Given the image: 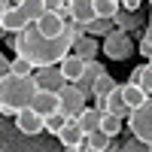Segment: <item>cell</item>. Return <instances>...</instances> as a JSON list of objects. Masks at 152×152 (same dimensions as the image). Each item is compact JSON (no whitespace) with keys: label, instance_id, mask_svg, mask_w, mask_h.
<instances>
[{"label":"cell","instance_id":"cell-1","mask_svg":"<svg viewBox=\"0 0 152 152\" xmlns=\"http://www.w3.org/2000/svg\"><path fill=\"white\" fill-rule=\"evenodd\" d=\"M37 76H15V73H6L0 79V113L9 119L18 116V110L31 107V100L37 94Z\"/></svg>","mask_w":152,"mask_h":152},{"label":"cell","instance_id":"cell-2","mask_svg":"<svg viewBox=\"0 0 152 152\" xmlns=\"http://www.w3.org/2000/svg\"><path fill=\"white\" fill-rule=\"evenodd\" d=\"M128 125H131V134L137 140H140L146 149H152V94L128 116Z\"/></svg>","mask_w":152,"mask_h":152},{"label":"cell","instance_id":"cell-3","mask_svg":"<svg viewBox=\"0 0 152 152\" xmlns=\"http://www.w3.org/2000/svg\"><path fill=\"white\" fill-rule=\"evenodd\" d=\"M100 49L110 61H125L134 52V40H131V31H122V28H113L104 40H100Z\"/></svg>","mask_w":152,"mask_h":152},{"label":"cell","instance_id":"cell-4","mask_svg":"<svg viewBox=\"0 0 152 152\" xmlns=\"http://www.w3.org/2000/svg\"><path fill=\"white\" fill-rule=\"evenodd\" d=\"M58 140H61V146L64 149H79V152H85V149H91L88 146V134L82 131V125L76 122L73 116L67 119V125L58 131Z\"/></svg>","mask_w":152,"mask_h":152},{"label":"cell","instance_id":"cell-5","mask_svg":"<svg viewBox=\"0 0 152 152\" xmlns=\"http://www.w3.org/2000/svg\"><path fill=\"white\" fill-rule=\"evenodd\" d=\"M58 91H61V110H64L67 116H79V113L85 110V97H88V91H82L76 82H64Z\"/></svg>","mask_w":152,"mask_h":152},{"label":"cell","instance_id":"cell-6","mask_svg":"<svg viewBox=\"0 0 152 152\" xmlns=\"http://www.w3.org/2000/svg\"><path fill=\"white\" fill-rule=\"evenodd\" d=\"M67 9H46L40 18H37V31L43 37H58L67 31V18H64Z\"/></svg>","mask_w":152,"mask_h":152},{"label":"cell","instance_id":"cell-7","mask_svg":"<svg viewBox=\"0 0 152 152\" xmlns=\"http://www.w3.org/2000/svg\"><path fill=\"white\" fill-rule=\"evenodd\" d=\"M31 24V18L24 15L21 6H0V28L6 34H21Z\"/></svg>","mask_w":152,"mask_h":152},{"label":"cell","instance_id":"cell-8","mask_svg":"<svg viewBox=\"0 0 152 152\" xmlns=\"http://www.w3.org/2000/svg\"><path fill=\"white\" fill-rule=\"evenodd\" d=\"M15 128L21 131V134H40V131H46V116H40L34 107H24V110H18V116H15Z\"/></svg>","mask_w":152,"mask_h":152},{"label":"cell","instance_id":"cell-9","mask_svg":"<svg viewBox=\"0 0 152 152\" xmlns=\"http://www.w3.org/2000/svg\"><path fill=\"white\" fill-rule=\"evenodd\" d=\"M31 107L40 113V116H49V113L61 110V91H58V88H37Z\"/></svg>","mask_w":152,"mask_h":152},{"label":"cell","instance_id":"cell-10","mask_svg":"<svg viewBox=\"0 0 152 152\" xmlns=\"http://www.w3.org/2000/svg\"><path fill=\"white\" fill-rule=\"evenodd\" d=\"M64 9H67V15H70L73 21H79V24H82V28H85L91 18H97L94 0H67V6H64Z\"/></svg>","mask_w":152,"mask_h":152},{"label":"cell","instance_id":"cell-11","mask_svg":"<svg viewBox=\"0 0 152 152\" xmlns=\"http://www.w3.org/2000/svg\"><path fill=\"white\" fill-rule=\"evenodd\" d=\"M85 64H88V61H85L82 55H76V52H67L64 58L58 61V67H61V73H64L67 82H76V79H79V76L85 73Z\"/></svg>","mask_w":152,"mask_h":152},{"label":"cell","instance_id":"cell-12","mask_svg":"<svg viewBox=\"0 0 152 152\" xmlns=\"http://www.w3.org/2000/svg\"><path fill=\"white\" fill-rule=\"evenodd\" d=\"M34 76H37V85H40V88H61V85L67 82L58 64H46V67H37V70H34Z\"/></svg>","mask_w":152,"mask_h":152},{"label":"cell","instance_id":"cell-13","mask_svg":"<svg viewBox=\"0 0 152 152\" xmlns=\"http://www.w3.org/2000/svg\"><path fill=\"white\" fill-rule=\"evenodd\" d=\"M104 73V64L100 61H94V58H88V64H85V73L76 79V85L82 88V91H88L91 94V88H94V82H97V76Z\"/></svg>","mask_w":152,"mask_h":152},{"label":"cell","instance_id":"cell-14","mask_svg":"<svg viewBox=\"0 0 152 152\" xmlns=\"http://www.w3.org/2000/svg\"><path fill=\"white\" fill-rule=\"evenodd\" d=\"M97 49H100V43H97V37H91V34H82V37H76V40H73V52H76V55H82L85 61H88V58H94V55H97Z\"/></svg>","mask_w":152,"mask_h":152},{"label":"cell","instance_id":"cell-15","mask_svg":"<svg viewBox=\"0 0 152 152\" xmlns=\"http://www.w3.org/2000/svg\"><path fill=\"white\" fill-rule=\"evenodd\" d=\"M107 110H110V113H119L122 119H125V116H131V113H134V110H131L128 104H125V94H122V85H116V88H113V91L107 94Z\"/></svg>","mask_w":152,"mask_h":152},{"label":"cell","instance_id":"cell-16","mask_svg":"<svg viewBox=\"0 0 152 152\" xmlns=\"http://www.w3.org/2000/svg\"><path fill=\"white\" fill-rule=\"evenodd\" d=\"M100 116H104V110H97V107H85L79 116H73L76 122L82 125V131L88 134V131H94V128H100Z\"/></svg>","mask_w":152,"mask_h":152},{"label":"cell","instance_id":"cell-17","mask_svg":"<svg viewBox=\"0 0 152 152\" xmlns=\"http://www.w3.org/2000/svg\"><path fill=\"white\" fill-rule=\"evenodd\" d=\"M122 94H125V104H128L131 110H137V107L149 97V94L143 91V85H137V82H125V85H122Z\"/></svg>","mask_w":152,"mask_h":152},{"label":"cell","instance_id":"cell-18","mask_svg":"<svg viewBox=\"0 0 152 152\" xmlns=\"http://www.w3.org/2000/svg\"><path fill=\"white\" fill-rule=\"evenodd\" d=\"M113 28H116V21H113L110 15H97L85 24V34H91V37H107Z\"/></svg>","mask_w":152,"mask_h":152},{"label":"cell","instance_id":"cell-19","mask_svg":"<svg viewBox=\"0 0 152 152\" xmlns=\"http://www.w3.org/2000/svg\"><path fill=\"white\" fill-rule=\"evenodd\" d=\"M128 82H137V85H143V91H146V94H152V67H149V64H140V67H134Z\"/></svg>","mask_w":152,"mask_h":152},{"label":"cell","instance_id":"cell-20","mask_svg":"<svg viewBox=\"0 0 152 152\" xmlns=\"http://www.w3.org/2000/svg\"><path fill=\"white\" fill-rule=\"evenodd\" d=\"M113 21H116V28H122V31H134L137 24H140V18H137V9H119L116 15H113Z\"/></svg>","mask_w":152,"mask_h":152},{"label":"cell","instance_id":"cell-21","mask_svg":"<svg viewBox=\"0 0 152 152\" xmlns=\"http://www.w3.org/2000/svg\"><path fill=\"white\" fill-rule=\"evenodd\" d=\"M116 85H119V82L113 79V76H110L107 70H104V73L97 76V82H94V88H91V97H107V94H110V91H113V88H116Z\"/></svg>","mask_w":152,"mask_h":152},{"label":"cell","instance_id":"cell-22","mask_svg":"<svg viewBox=\"0 0 152 152\" xmlns=\"http://www.w3.org/2000/svg\"><path fill=\"white\" fill-rule=\"evenodd\" d=\"M110 140H113V134H107L104 128L88 131V146H91L94 152H104V149H110Z\"/></svg>","mask_w":152,"mask_h":152},{"label":"cell","instance_id":"cell-23","mask_svg":"<svg viewBox=\"0 0 152 152\" xmlns=\"http://www.w3.org/2000/svg\"><path fill=\"white\" fill-rule=\"evenodd\" d=\"M67 119H70V116H67L64 110H55V113H49V116H46V131L58 137V131L67 125Z\"/></svg>","mask_w":152,"mask_h":152},{"label":"cell","instance_id":"cell-24","mask_svg":"<svg viewBox=\"0 0 152 152\" xmlns=\"http://www.w3.org/2000/svg\"><path fill=\"white\" fill-rule=\"evenodd\" d=\"M100 128H104L107 134H113V137H116V134L122 131V116H119V113L104 110V116H100Z\"/></svg>","mask_w":152,"mask_h":152},{"label":"cell","instance_id":"cell-25","mask_svg":"<svg viewBox=\"0 0 152 152\" xmlns=\"http://www.w3.org/2000/svg\"><path fill=\"white\" fill-rule=\"evenodd\" d=\"M18 6L24 9V15H28L31 21H37V18H40V15H43V12L49 9V6H46V0H21V3H18Z\"/></svg>","mask_w":152,"mask_h":152},{"label":"cell","instance_id":"cell-26","mask_svg":"<svg viewBox=\"0 0 152 152\" xmlns=\"http://www.w3.org/2000/svg\"><path fill=\"white\" fill-rule=\"evenodd\" d=\"M37 67H34V61L31 58H24V55H15L12 58V70L9 73H15V76H31Z\"/></svg>","mask_w":152,"mask_h":152},{"label":"cell","instance_id":"cell-27","mask_svg":"<svg viewBox=\"0 0 152 152\" xmlns=\"http://www.w3.org/2000/svg\"><path fill=\"white\" fill-rule=\"evenodd\" d=\"M94 9H97V15H116V12L122 9V0H94Z\"/></svg>","mask_w":152,"mask_h":152},{"label":"cell","instance_id":"cell-28","mask_svg":"<svg viewBox=\"0 0 152 152\" xmlns=\"http://www.w3.org/2000/svg\"><path fill=\"white\" fill-rule=\"evenodd\" d=\"M137 49H140V52H143L146 58L152 55V28H149V31L143 34V40H140V46H137Z\"/></svg>","mask_w":152,"mask_h":152},{"label":"cell","instance_id":"cell-29","mask_svg":"<svg viewBox=\"0 0 152 152\" xmlns=\"http://www.w3.org/2000/svg\"><path fill=\"white\" fill-rule=\"evenodd\" d=\"M9 70H12V61H9V58H6L3 52H0V79H3V76H6Z\"/></svg>","mask_w":152,"mask_h":152},{"label":"cell","instance_id":"cell-30","mask_svg":"<svg viewBox=\"0 0 152 152\" xmlns=\"http://www.w3.org/2000/svg\"><path fill=\"white\" fill-rule=\"evenodd\" d=\"M46 6H49V9H64L67 0H46Z\"/></svg>","mask_w":152,"mask_h":152},{"label":"cell","instance_id":"cell-31","mask_svg":"<svg viewBox=\"0 0 152 152\" xmlns=\"http://www.w3.org/2000/svg\"><path fill=\"white\" fill-rule=\"evenodd\" d=\"M3 37H6V31H3V28H0V40H3Z\"/></svg>","mask_w":152,"mask_h":152},{"label":"cell","instance_id":"cell-32","mask_svg":"<svg viewBox=\"0 0 152 152\" xmlns=\"http://www.w3.org/2000/svg\"><path fill=\"white\" fill-rule=\"evenodd\" d=\"M149 28H152V12H149Z\"/></svg>","mask_w":152,"mask_h":152},{"label":"cell","instance_id":"cell-33","mask_svg":"<svg viewBox=\"0 0 152 152\" xmlns=\"http://www.w3.org/2000/svg\"><path fill=\"white\" fill-rule=\"evenodd\" d=\"M149 67H152V55H149Z\"/></svg>","mask_w":152,"mask_h":152},{"label":"cell","instance_id":"cell-34","mask_svg":"<svg viewBox=\"0 0 152 152\" xmlns=\"http://www.w3.org/2000/svg\"><path fill=\"white\" fill-rule=\"evenodd\" d=\"M0 3H3V0H0Z\"/></svg>","mask_w":152,"mask_h":152},{"label":"cell","instance_id":"cell-35","mask_svg":"<svg viewBox=\"0 0 152 152\" xmlns=\"http://www.w3.org/2000/svg\"><path fill=\"white\" fill-rule=\"evenodd\" d=\"M149 3H152V0H149Z\"/></svg>","mask_w":152,"mask_h":152}]
</instances>
